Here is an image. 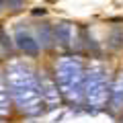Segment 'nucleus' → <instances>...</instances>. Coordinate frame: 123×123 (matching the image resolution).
I'll return each instance as SVG.
<instances>
[{"label":"nucleus","instance_id":"1","mask_svg":"<svg viewBox=\"0 0 123 123\" xmlns=\"http://www.w3.org/2000/svg\"><path fill=\"white\" fill-rule=\"evenodd\" d=\"M18 45H21L23 49H27V51H31V53L37 51V45L33 43L31 37H27V35H18Z\"/></svg>","mask_w":123,"mask_h":123},{"label":"nucleus","instance_id":"4","mask_svg":"<svg viewBox=\"0 0 123 123\" xmlns=\"http://www.w3.org/2000/svg\"><path fill=\"white\" fill-rule=\"evenodd\" d=\"M33 14H35V17H39V14H45V8H35V10H33Z\"/></svg>","mask_w":123,"mask_h":123},{"label":"nucleus","instance_id":"5","mask_svg":"<svg viewBox=\"0 0 123 123\" xmlns=\"http://www.w3.org/2000/svg\"><path fill=\"white\" fill-rule=\"evenodd\" d=\"M2 4H4V0H0V8H2Z\"/></svg>","mask_w":123,"mask_h":123},{"label":"nucleus","instance_id":"2","mask_svg":"<svg viewBox=\"0 0 123 123\" xmlns=\"http://www.w3.org/2000/svg\"><path fill=\"white\" fill-rule=\"evenodd\" d=\"M121 41H123V31H113L111 33V45L113 47H119Z\"/></svg>","mask_w":123,"mask_h":123},{"label":"nucleus","instance_id":"3","mask_svg":"<svg viewBox=\"0 0 123 123\" xmlns=\"http://www.w3.org/2000/svg\"><path fill=\"white\" fill-rule=\"evenodd\" d=\"M8 4L17 8V6H21V4H23V0H8Z\"/></svg>","mask_w":123,"mask_h":123}]
</instances>
